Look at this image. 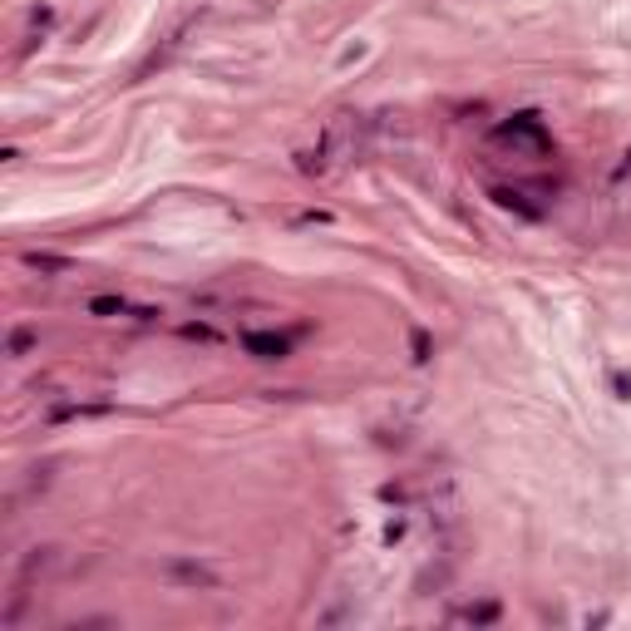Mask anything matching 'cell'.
Masks as SVG:
<instances>
[{"mask_svg":"<svg viewBox=\"0 0 631 631\" xmlns=\"http://www.w3.org/2000/svg\"><path fill=\"white\" fill-rule=\"evenodd\" d=\"M242 350L257 355V360H286V355H291V340L277 335V330H247V335H242Z\"/></svg>","mask_w":631,"mask_h":631,"instance_id":"1","label":"cell"},{"mask_svg":"<svg viewBox=\"0 0 631 631\" xmlns=\"http://www.w3.org/2000/svg\"><path fill=\"white\" fill-rule=\"evenodd\" d=\"M498 138H523V143H537V148H547V133H542V123H537L532 113H518L513 123H503V128H498Z\"/></svg>","mask_w":631,"mask_h":631,"instance_id":"2","label":"cell"},{"mask_svg":"<svg viewBox=\"0 0 631 631\" xmlns=\"http://www.w3.org/2000/svg\"><path fill=\"white\" fill-rule=\"evenodd\" d=\"M89 316H99V320H108V316H128V301H123V296H94V301H89Z\"/></svg>","mask_w":631,"mask_h":631,"instance_id":"3","label":"cell"},{"mask_svg":"<svg viewBox=\"0 0 631 631\" xmlns=\"http://www.w3.org/2000/svg\"><path fill=\"white\" fill-rule=\"evenodd\" d=\"M488 198H493L498 208H513V212H523V217H537V208H527V203H523V193H513V188H493Z\"/></svg>","mask_w":631,"mask_h":631,"instance_id":"4","label":"cell"},{"mask_svg":"<svg viewBox=\"0 0 631 631\" xmlns=\"http://www.w3.org/2000/svg\"><path fill=\"white\" fill-rule=\"evenodd\" d=\"M35 272H69V257H50V252H30L25 257Z\"/></svg>","mask_w":631,"mask_h":631,"instance_id":"5","label":"cell"},{"mask_svg":"<svg viewBox=\"0 0 631 631\" xmlns=\"http://www.w3.org/2000/svg\"><path fill=\"white\" fill-rule=\"evenodd\" d=\"M35 340H40V335H35L30 325H20V330H10V355H25V350H35Z\"/></svg>","mask_w":631,"mask_h":631,"instance_id":"6","label":"cell"},{"mask_svg":"<svg viewBox=\"0 0 631 631\" xmlns=\"http://www.w3.org/2000/svg\"><path fill=\"white\" fill-rule=\"evenodd\" d=\"M183 335H188V340H203V345H212V340H222V335L212 330L208 320H188V325H183Z\"/></svg>","mask_w":631,"mask_h":631,"instance_id":"7","label":"cell"},{"mask_svg":"<svg viewBox=\"0 0 631 631\" xmlns=\"http://www.w3.org/2000/svg\"><path fill=\"white\" fill-rule=\"evenodd\" d=\"M173 577H183V582H212L208 567H193V562H173Z\"/></svg>","mask_w":631,"mask_h":631,"instance_id":"8","label":"cell"},{"mask_svg":"<svg viewBox=\"0 0 631 631\" xmlns=\"http://www.w3.org/2000/svg\"><path fill=\"white\" fill-rule=\"evenodd\" d=\"M410 350H415V360H429V355H434V345H429V330H415V335H410Z\"/></svg>","mask_w":631,"mask_h":631,"instance_id":"9","label":"cell"},{"mask_svg":"<svg viewBox=\"0 0 631 631\" xmlns=\"http://www.w3.org/2000/svg\"><path fill=\"white\" fill-rule=\"evenodd\" d=\"M469 622H498V602H484V607H469Z\"/></svg>","mask_w":631,"mask_h":631,"instance_id":"10","label":"cell"}]
</instances>
